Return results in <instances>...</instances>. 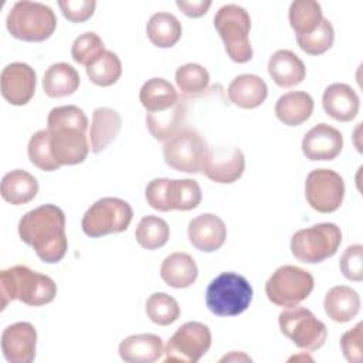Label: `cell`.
<instances>
[{
	"mask_svg": "<svg viewBox=\"0 0 363 363\" xmlns=\"http://www.w3.org/2000/svg\"><path fill=\"white\" fill-rule=\"evenodd\" d=\"M211 346V332L201 322H186L172 335L164 346V362L196 363Z\"/></svg>",
	"mask_w": 363,
	"mask_h": 363,
	"instance_id": "obj_12",
	"label": "cell"
},
{
	"mask_svg": "<svg viewBox=\"0 0 363 363\" xmlns=\"http://www.w3.org/2000/svg\"><path fill=\"white\" fill-rule=\"evenodd\" d=\"M340 349L349 363H360L363 360V323L345 332L340 337Z\"/></svg>",
	"mask_w": 363,
	"mask_h": 363,
	"instance_id": "obj_42",
	"label": "cell"
},
{
	"mask_svg": "<svg viewBox=\"0 0 363 363\" xmlns=\"http://www.w3.org/2000/svg\"><path fill=\"white\" fill-rule=\"evenodd\" d=\"M187 234L191 245L203 252H213L223 247L227 238L225 223L216 214L204 213L190 220Z\"/></svg>",
	"mask_w": 363,
	"mask_h": 363,
	"instance_id": "obj_18",
	"label": "cell"
},
{
	"mask_svg": "<svg viewBox=\"0 0 363 363\" xmlns=\"http://www.w3.org/2000/svg\"><path fill=\"white\" fill-rule=\"evenodd\" d=\"M326 315L337 323H346L357 316L360 311L359 294L347 285L330 288L323 299Z\"/></svg>",
	"mask_w": 363,
	"mask_h": 363,
	"instance_id": "obj_24",
	"label": "cell"
},
{
	"mask_svg": "<svg viewBox=\"0 0 363 363\" xmlns=\"http://www.w3.org/2000/svg\"><path fill=\"white\" fill-rule=\"evenodd\" d=\"M0 193L1 197L10 204H27L37 196L38 182L31 173L21 169H14L3 176Z\"/></svg>",
	"mask_w": 363,
	"mask_h": 363,
	"instance_id": "obj_27",
	"label": "cell"
},
{
	"mask_svg": "<svg viewBox=\"0 0 363 363\" xmlns=\"http://www.w3.org/2000/svg\"><path fill=\"white\" fill-rule=\"evenodd\" d=\"M176 85L184 96H197L203 94L210 82L208 71L196 62H189L177 68Z\"/></svg>",
	"mask_w": 363,
	"mask_h": 363,
	"instance_id": "obj_36",
	"label": "cell"
},
{
	"mask_svg": "<svg viewBox=\"0 0 363 363\" xmlns=\"http://www.w3.org/2000/svg\"><path fill=\"white\" fill-rule=\"evenodd\" d=\"M89 81L98 86H111L122 75V62L119 57L105 50L88 67H85Z\"/></svg>",
	"mask_w": 363,
	"mask_h": 363,
	"instance_id": "obj_33",
	"label": "cell"
},
{
	"mask_svg": "<svg viewBox=\"0 0 363 363\" xmlns=\"http://www.w3.org/2000/svg\"><path fill=\"white\" fill-rule=\"evenodd\" d=\"M197 275V264L187 252H172L160 265L162 279L176 289L191 286L196 282Z\"/></svg>",
	"mask_w": 363,
	"mask_h": 363,
	"instance_id": "obj_25",
	"label": "cell"
},
{
	"mask_svg": "<svg viewBox=\"0 0 363 363\" xmlns=\"http://www.w3.org/2000/svg\"><path fill=\"white\" fill-rule=\"evenodd\" d=\"M133 217L130 204L119 197H102L85 211L81 228L85 235L98 238L128 230Z\"/></svg>",
	"mask_w": 363,
	"mask_h": 363,
	"instance_id": "obj_8",
	"label": "cell"
},
{
	"mask_svg": "<svg viewBox=\"0 0 363 363\" xmlns=\"http://www.w3.org/2000/svg\"><path fill=\"white\" fill-rule=\"evenodd\" d=\"M268 74L281 88L299 85L306 77L303 61L291 50L275 51L268 61Z\"/></svg>",
	"mask_w": 363,
	"mask_h": 363,
	"instance_id": "obj_21",
	"label": "cell"
},
{
	"mask_svg": "<svg viewBox=\"0 0 363 363\" xmlns=\"http://www.w3.org/2000/svg\"><path fill=\"white\" fill-rule=\"evenodd\" d=\"M182 24L170 13H155L146 24L149 41L159 48H170L176 45L182 37Z\"/></svg>",
	"mask_w": 363,
	"mask_h": 363,
	"instance_id": "obj_31",
	"label": "cell"
},
{
	"mask_svg": "<svg viewBox=\"0 0 363 363\" xmlns=\"http://www.w3.org/2000/svg\"><path fill=\"white\" fill-rule=\"evenodd\" d=\"M119 356L128 363H153L164 353L162 337L153 333H139L119 343Z\"/></svg>",
	"mask_w": 363,
	"mask_h": 363,
	"instance_id": "obj_20",
	"label": "cell"
},
{
	"mask_svg": "<svg viewBox=\"0 0 363 363\" xmlns=\"http://www.w3.org/2000/svg\"><path fill=\"white\" fill-rule=\"evenodd\" d=\"M6 27L11 37L27 41L41 43L48 40L57 27V17L51 7L38 1H17L10 9Z\"/></svg>",
	"mask_w": 363,
	"mask_h": 363,
	"instance_id": "obj_4",
	"label": "cell"
},
{
	"mask_svg": "<svg viewBox=\"0 0 363 363\" xmlns=\"http://www.w3.org/2000/svg\"><path fill=\"white\" fill-rule=\"evenodd\" d=\"M342 149V133L336 128L323 122L309 129L302 139V152L306 159L312 162L333 160L340 155Z\"/></svg>",
	"mask_w": 363,
	"mask_h": 363,
	"instance_id": "obj_17",
	"label": "cell"
},
{
	"mask_svg": "<svg viewBox=\"0 0 363 363\" xmlns=\"http://www.w3.org/2000/svg\"><path fill=\"white\" fill-rule=\"evenodd\" d=\"M35 82V72L28 64L11 62L3 68L0 75L1 95L10 105L23 106L34 96Z\"/></svg>",
	"mask_w": 363,
	"mask_h": 363,
	"instance_id": "obj_15",
	"label": "cell"
},
{
	"mask_svg": "<svg viewBox=\"0 0 363 363\" xmlns=\"http://www.w3.org/2000/svg\"><path fill=\"white\" fill-rule=\"evenodd\" d=\"M339 268L345 278L360 282L363 279V247L360 244L349 245L340 257Z\"/></svg>",
	"mask_w": 363,
	"mask_h": 363,
	"instance_id": "obj_41",
	"label": "cell"
},
{
	"mask_svg": "<svg viewBox=\"0 0 363 363\" xmlns=\"http://www.w3.org/2000/svg\"><path fill=\"white\" fill-rule=\"evenodd\" d=\"M335 41V30L328 18H322L320 24L309 34L296 35L298 47L309 55L325 54Z\"/></svg>",
	"mask_w": 363,
	"mask_h": 363,
	"instance_id": "obj_39",
	"label": "cell"
},
{
	"mask_svg": "<svg viewBox=\"0 0 363 363\" xmlns=\"http://www.w3.org/2000/svg\"><path fill=\"white\" fill-rule=\"evenodd\" d=\"M244 169L245 157L240 147L218 146L208 147L201 173L216 183L230 184L242 176Z\"/></svg>",
	"mask_w": 363,
	"mask_h": 363,
	"instance_id": "obj_14",
	"label": "cell"
},
{
	"mask_svg": "<svg viewBox=\"0 0 363 363\" xmlns=\"http://www.w3.org/2000/svg\"><path fill=\"white\" fill-rule=\"evenodd\" d=\"M18 235L45 264H57L65 257V214L55 204H43L27 211L18 221Z\"/></svg>",
	"mask_w": 363,
	"mask_h": 363,
	"instance_id": "obj_1",
	"label": "cell"
},
{
	"mask_svg": "<svg viewBox=\"0 0 363 363\" xmlns=\"http://www.w3.org/2000/svg\"><path fill=\"white\" fill-rule=\"evenodd\" d=\"M289 24L296 35L312 33L322 21V7L315 0H295L289 6Z\"/></svg>",
	"mask_w": 363,
	"mask_h": 363,
	"instance_id": "obj_32",
	"label": "cell"
},
{
	"mask_svg": "<svg viewBox=\"0 0 363 363\" xmlns=\"http://www.w3.org/2000/svg\"><path fill=\"white\" fill-rule=\"evenodd\" d=\"M278 323L281 333L302 350H318L326 342V325L303 306L286 308L279 313Z\"/></svg>",
	"mask_w": 363,
	"mask_h": 363,
	"instance_id": "obj_10",
	"label": "cell"
},
{
	"mask_svg": "<svg viewBox=\"0 0 363 363\" xmlns=\"http://www.w3.org/2000/svg\"><path fill=\"white\" fill-rule=\"evenodd\" d=\"M47 129L52 156L60 166H74L86 159L91 150L86 138L88 118L79 106L52 108L47 116Z\"/></svg>",
	"mask_w": 363,
	"mask_h": 363,
	"instance_id": "obj_2",
	"label": "cell"
},
{
	"mask_svg": "<svg viewBox=\"0 0 363 363\" xmlns=\"http://www.w3.org/2000/svg\"><path fill=\"white\" fill-rule=\"evenodd\" d=\"M102 51H105L104 41L94 31H86L78 35L71 47L72 60L85 67H88Z\"/></svg>",
	"mask_w": 363,
	"mask_h": 363,
	"instance_id": "obj_40",
	"label": "cell"
},
{
	"mask_svg": "<svg viewBox=\"0 0 363 363\" xmlns=\"http://www.w3.org/2000/svg\"><path fill=\"white\" fill-rule=\"evenodd\" d=\"M145 312L153 323L167 326L179 319L180 306L173 296L164 292H155L146 299Z\"/></svg>",
	"mask_w": 363,
	"mask_h": 363,
	"instance_id": "obj_37",
	"label": "cell"
},
{
	"mask_svg": "<svg viewBox=\"0 0 363 363\" xmlns=\"http://www.w3.org/2000/svg\"><path fill=\"white\" fill-rule=\"evenodd\" d=\"M214 27L224 43V48L231 61L245 64L252 58L250 43L251 17L238 4H225L214 16Z\"/></svg>",
	"mask_w": 363,
	"mask_h": 363,
	"instance_id": "obj_5",
	"label": "cell"
},
{
	"mask_svg": "<svg viewBox=\"0 0 363 363\" xmlns=\"http://www.w3.org/2000/svg\"><path fill=\"white\" fill-rule=\"evenodd\" d=\"M208 146L203 136L190 128L179 130L163 145V157L167 166L190 174L200 173Z\"/></svg>",
	"mask_w": 363,
	"mask_h": 363,
	"instance_id": "obj_11",
	"label": "cell"
},
{
	"mask_svg": "<svg viewBox=\"0 0 363 363\" xmlns=\"http://www.w3.org/2000/svg\"><path fill=\"white\" fill-rule=\"evenodd\" d=\"M237 359H238V360H240V359H242V360H251L248 356H245V354H242V353L237 356V352H233L231 354L224 356V357L221 359V362H224V360H237Z\"/></svg>",
	"mask_w": 363,
	"mask_h": 363,
	"instance_id": "obj_46",
	"label": "cell"
},
{
	"mask_svg": "<svg viewBox=\"0 0 363 363\" xmlns=\"http://www.w3.org/2000/svg\"><path fill=\"white\" fill-rule=\"evenodd\" d=\"M122 128V116L111 108H96L92 112L89 126V146L94 153L105 150L119 135Z\"/></svg>",
	"mask_w": 363,
	"mask_h": 363,
	"instance_id": "obj_23",
	"label": "cell"
},
{
	"mask_svg": "<svg viewBox=\"0 0 363 363\" xmlns=\"http://www.w3.org/2000/svg\"><path fill=\"white\" fill-rule=\"evenodd\" d=\"M305 197L308 204L318 213L336 211L345 199V182L332 169H315L305 180Z\"/></svg>",
	"mask_w": 363,
	"mask_h": 363,
	"instance_id": "obj_13",
	"label": "cell"
},
{
	"mask_svg": "<svg viewBox=\"0 0 363 363\" xmlns=\"http://www.w3.org/2000/svg\"><path fill=\"white\" fill-rule=\"evenodd\" d=\"M342 231L335 223H319L298 230L291 238L292 255L305 264H318L336 254Z\"/></svg>",
	"mask_w": 363,
	"mask_h": 363,
	"instance_id": "obj_7",
	"label": "cell"
},
{
	"mask_svg": "<svg viewBox=\"0 0 363 363\" xmlns=\"http://www.w3.org/2000/svg\"><path fill=\"white\" fill-rule=\"evenodd\" d=\"M227 95L235 106L242 109H254L262 105L267 99L268 86L258 75L241 74L230 82Z\"/></svg>",
	"mask_w": 363,
	"mask_h": 363,
	"instance_id": "obj_22",
	"label": "cell"
},
{
	"mask_svg": "<svg viewBox=\"0 0 363 363\" xmlns=\"http://www.w3.org/2000/svg\"><path fill=\"white\" fill-rule=\"evenodd\" d=\"M170 235L169 224L153 214L145 216L135 230V238L138 244L145 250H157L163 247Z\"/></svg>",
	"mask_w": 363,
	"mask_h": 363,
	"instance_id": "obj_35",
	"label": "cell"
},
{
	"mask_svg": "<svg viewBox=\"0 0 363 363\" xmlns=\"http://www.w3.org/2000/svg\"><path fill=\"white\" fill-rule=\"evenodd\" d=\"M252 301V286L240 274L221 272L206 289V305L217 316H237Z\"/></svg>",
	"mask_w": 363,
	"mask_h": 363,
	"instance_id": "obj_6",
	"label": "cell"
},
{
	"mask_svg": "<svg viewBox=\"0 0 363 363\" xmlns=\"http://www.w3.org/2000/svg\"><path fill=\"white\" fill-rule=\"evenodd\" d=\"M139 101L147 113H152L172 108L179 101V95L164 78H150L139 91Z\"/></svg>",
	"mask_w": 363,
	"mask_h": 363,
	"instance_id": "obj_30",
	"label": "cell"
},
{
	"mask_svg": "<svg viewBox=\"0 0 363 363\" xmlns=\"http://www.w3.org/2000/svg\"><path fill=\"white\" fill-rule=\"evenodd\" d=\"M322 106L326 115L335 121L349 122L359 113L360 98L350 85L335 82L323 91Z\"/></svg>",
	"mask_w": 363,
	"mask_h": 363,
	"instance_id": "obj_19",
	"label": "cell"
},
{
	"mask_svg": "<svg viewBox=\"0 0 363 363\" xmlns=\"http://www.w3.org/2000/svg\"><path fill=\"white\" fill-rule=\"evenodd\" d=\"M27 153L30 162L44 172H54L60 169V163L54 159L51 146H50V133L48 129L37 130L28 140Z\"/></svg>",
	"mask_w": 363,
	"mask_h": 363,
	"instance_id": "obj_38",
	"label": "cell"
},
{
	"mask_svg": "<svg viewBox=\"0 0 363 363\" xmlns=\"http://www.w3.org/2000/svg\"><path fill=\"white\" fill-rule=\"evenodd\" d=\"M313 285L315 279L306 269L295 265H282L265 282V294L274 305L292 308L311 295Z\"/></svg>",
	"mask_w": 363,
	"mask_h": 363,
	"instance_id": "obj_9",
	"label": "cell"
},
{
	"mask_svg": "<svg viewBox=\"0 0 363 363\" xmlns=\"http://www.w3.org/2000/svg\"><path fill=\"white\" fill-rule=\"evenodd\" d=\"M37 330L30 322L9 325L1 333V352L10 363H31L35 357Z\"/></svg>",
	"mask_w": 363,
	"mask_h": 363,
	"instance_id": "obj_16",
	"label": "cell"
},
{
	"mask_svg": "<svg viewBox=\"0 0 363 363\" xmlns=\"http://www.w3.org/2000/svg\"><path fill=\"white\" fill-rule=\"evenodd\" d=\"M62 16L71 23H84L89 20L96 7L95 0H58Z\"/></svg>",
	"mask_w": 363,
	"mask_h": 363,
	"instance_id": "obj_43",
	"label": "cell"
},
{
	"mask_svg": "<svg viewBox=\"0 0 363 363\" xmlns=\"http://www.w3.org/2000/svg\"><path fill=\"white\" fill-rule=\"evenodd\" d=\"M186 102L184 99L179 98V101L166 111L146 113L145 122L147 130L156 140L166 142L179 130H182V125L186 119Z\"/></svg>",
	"mask_w": 363,
	"mask_h": 363,
	"instance_id": "obj_28",
	"label": "cell"
},
{
	"mask_svg": "<svg viewBox=\"0 0 363 363\" xmlns=\"http://www.w3.org/2000/svg\"><path fill=\"white\" fill-rule=\"evenodd\" d=\"M55 295V282L26 265H14L0 272L1 311L14 299L28 306H43L52 302Z\"/></svg>",
	"mask_w": 363,
	"mask_h": 363,
	"instance_id": "obj_3",
	"label": "cell"
},
{
	"mask_svg": "<svg viewBox=\"0 0 363 363\" xmlns=\"http://www.w3.org/2000/svg\"><path fill=\"white\" fill-rule=\"evenodd\" d=\"M169 182L170 179L160 177V179H153L147 183L145 189V199L152 208L163 213L170 211L169 203H167Z\"/></svg>",
	"mask_w": 363,
	"mask_h": 363,
	"instance_id": "obj_44",
	"label": "cell"
},
{
	"mask_svg": "<svg viewBox=\"0 0 363 363\" xmlns=\"http://www.w3.org/2000/svg\"><path fill=\"white\" fill-rule=\"evenodd\" d=\"M201 201L200 184L193 179H170L167 190V203L170 210L189 211Z\"/></svg>",
	"mask_w": 363,
	"mask_h": 363,
	"instance_id": "obj_34",
	"label": "cell"
},
{
	"mask_svg": "<svg viewBox=\"0 0 363 363\" xmlns=\"http://www.w3.org/2000/svg\"><path fill=\"white\" fill-rule=\"evenodd\" d=\"M313 112V99L305 91H291L281 95L275 104L277 118L286 126H299Z\"/></svg>",
	"mask_w": 363,
	"mask_h": 363,
	"instance_id": "obj_26",
	"label": "cell"
},
{
	"mask_svg": "<svg viewBox=\"0 0 363 363\" xmlns=\"http://www.w3.org/2000/svg\"><path fill=\"white\" fill-rule=\"evenodd\" d=\"M176 6L180 9V11L191 18H197L204 16L208 9L211 7V1L210 0H193V1H187V0H177Z\"/></svg>",
	"mask_w": 363,
	"mask_h": 363,
	"instance_id": "obj_45",
	"label": "cell"
},
{
	"mask_svg": "<svg viewBox=\"0 0 363 363\" xmlns=\"http://www.w3.org/2000/svg\"><path fill=\"white\" fill-rule=\"evenodd\" d=\"M79 74L67 62L50 65L43 77V89L50 98L69 96L79 88Z\"/></svg>",
	"mask_w": 363,
	"mask_h": 363,
	"instance_id": "obj_29",
	"label": "cell"
}]
</instances>
